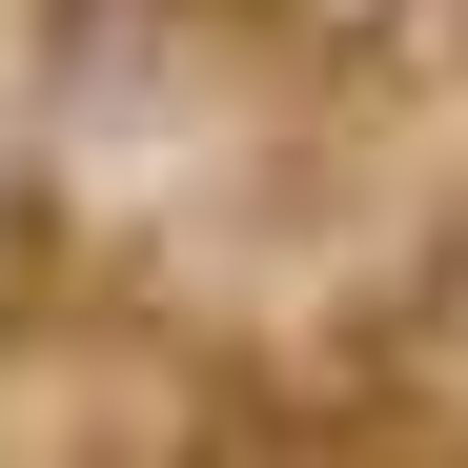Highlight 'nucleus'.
<instances>
[{
  "mask_svg": "<svg viewBox=\"0 0 468 468\" xmlns=\"http://www.w3.org/2000/svg\"><path fill=\"white\" fill-rule=\"evenodd\" d=\"M204 61H245V0H41V102L61 122H164Z\"/></svg>",
  "mask_w": 468,
  "mask_h": 468,
  "instance_id": "nucleus-1",
  "label": "nucleus"
}]
</instances>
